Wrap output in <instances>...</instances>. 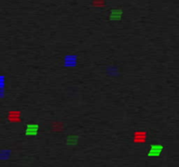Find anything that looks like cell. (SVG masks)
Returning <instances> with one entry per match:
<instances>
[{
	"mask_svg": "<svg viewBox=\"0 0 179 167\" xmlns=\"http://www.w3.org/2000/svg\"><path fill=\"white\" fill-rule=\"evenodd\" d=\"M39 130V126L37 124H28L26 131V134L29 136H34L37 134Z\"/></svg>",
	"mask_w": 179,
	"mask_h": 167,
	"instance_id": "7a4b0ae2",
	"label": "cell"
},
{
	"mask_svg": "<svg viewBox=\"0 0 179 167\" xmlns=\"http://www.w3.org/2000/svg\"><path fill=\"white\" fill-rule=\"evenodd\" d=\"M77 139L76 137H70V138H68V139H67V144L68 145H75L77 143Z\"/></svg>",
	"mask_w": 179,
	"mask_h": 167,
	"instance_id": "5b68a950",
	"label": "cell"
},
{
	"mask_svg": "<svg viewBox=\"0 0 179 167\" xmlns=\"http://www.w3.org/2000/svg\"><path fill=\"white\" fill-rule=\"evenodd\" d=\"M146 138V133L142 132H137L134 134V142L136 143H143Z\"/></svg>",
	"mask_w": 179,
	"mask_h": 167,
	"instance_id": "3957f363",
	"label": "cell"
},
{
	"mask_svg": "<svg viewBox=\"0 0 179 167\" xmlns=\"http://www.w3.org/2000/svg\"><path fill=\"white\" fill-rule=\"evenodd\" d=\"M163 145H151L150 150L148 151V157H157L161 154L162 151H163Z\"/></svg>",
	"mask_w": 179,
	"mask_h": 167,
	"instance_id": "6da1fadb",
	"label": "cell"
},
{
	"mask_svg": "<svg viewBox=\"0 0 179 167\" xmlns=\"http://www.w3.org/2000/svg\"><path fill=\"white\" fill-rule=\"evenodd\" d=\"M121 11H119V10L113 11L112 12H111V18H112V19H118V18H120L121 15Z\"/></svg>",
	"mask_w": 179,
	"mask_h": 167,
	"instance_id": "277c9868",
	"label": "cell"
}]
</instances>
